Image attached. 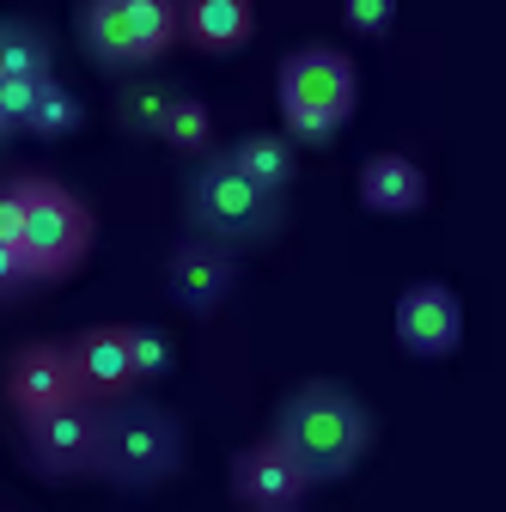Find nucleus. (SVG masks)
<instances>
[{
  "label": "nucleus",
  "instance_id": "f257e3e1",
  "mask_svg": "<svg viewBox=\"0 0 506 512\" xmlns=\"http://www.w3.org/2000/svg\"><path fill=\"white\" fill-rule=\"evenodd\" d=\"M269 433L305 464V476L324 488V482H342L366 464L372 439H378V415L342 378H299L275 403Z\"/></svg>",
  "mask_w": 506,
  "mask_h": 512
},
{
  "label": "nucleus",
  "instance_id": "f03ea898",
  "mask_svg": "<svg viewBox=\"0 0 506 512\" xmlns=\"http://www.w3.org/2000/svg\"><path fill=\"white\" fill-rule=\"evenodd\" d=\"M183 458H189V433H183V415L147 391H129L104 403V421H98V476L104 488L116 494H153L165 482L183 476Z\"/></svg>",
  "mask_w": 506,
  "mask_h": 512
},
{
  "label": "nucleus",
  "instance_id": "7ed1b4c3",
  "mask_svg": "<svg viewBox=\"0 0 506 512\" xmlns=\"http://www.w3.org/2000/svg\"><path fill=\"white\" fill-rule=\"evenodd\" d=\"M183 220L189 232H202L226 250H263L281 238L287 226V196H269V189L250 183L220 147L202 153V159H189L183 171Z\"/></svg>",
  "mask_w": 506,
  "mask_h": 512
},
{
  "label": "nucleus",
  "instance_id": "20e7f679",
  "mask_svg": "<svg viewBox=\"0 0 506 512\" xmlns=\"http://www.w3.org/2000/svg\"><path fill=\"white\" fill-rule=\"evenodd\" d=\"M275 104H281V135L305 147H330L360 110V68L336 43H299L275 68Z\"/></svg>",
  "mask_w": 506,
  "mask_h": 512
},
{
  "label": "nucleus",
  "instance_id": "39448f33",
  "mask_svg": "<svg viewBox=\"0 0 506 512\" xmlns=\"http://www.w3.org/2000/svg\"><path fill=\"white\" fill-rule=\"evenodd\" d=\"M92 244H98V214L74 183L49 171H19V256L37 275V287L80 275Z\"/></svg>",
  "mask_w": 506,
  "mask_h": 512
},
{
  "label": "nucleus",
  "instance_id": "423d86ee",
  "mask_svg": "<svg viewBox=\"0 0 506 512\" xmlns=\"http://www.w3.org/2000/svg\"><path fill=\"white\" fill-rule=\"evenodd\" d=\"M74 37L92 68L104 74H147L183 43L177 0H80Z\"/></svg>",
  "mask_w": 506,
  "mask_h": 512
},
{
  "label": "nucleus",
  "instance_id": "0eeeda50",
  "mask_svg": "<svg viewBox=\"0 0 506 512\" xmlns=\"http://www.w3.org/2000/svg\"><path fill=\"white\" fill-rule=\"evenodd\" d=\"M98 421H104V403H92V397L55 403V409H43L31 421H13L19 464L49 488L92 482L98 476Z\"/></svg>",
  "mask_w": 506,
  "mask_h": 512
},
{
  "label": "nucleus",
  "instance_id": "6e6552de",
  "mask_svg": "<svg viewBox=\"0 0 506 512\" xmlns=\"http://www.w3.org/2000/svg\"><path fill=\"white\" fill-rule=\"evenodd\" d=\"M74 397H86V391L74 378V360L61 348V336H25L0 354V409H7V421H31Z\"/></svg>",
  "mask_w": 506,
  "mask_h": 512
},
{
  "label": "nucleus",
  "instance_id": "1a4fd4ad",
  "mask_svg": "<svg viewBox=\"0 0 506 512\" xmlns=\"http://www.w3.org/2000/svg\"><path fill=\"white\" fill-rule=\"evenodd\" d=\"M311 488H318V482L305 476V464L287 452L275 433L238 445L232 464H226V494H232L238 512H305Z\"/></svg>",
  "mask_w": 506,
  "mask_h": 512
},
{
  "label": "nucleus",
  "instance_id": "9d476101",
  "mask_svg": "<svg viewBox=\"0 0 506 512\" xmlns=\"http://www.w3.org/2000/svg\"><path fill=\"white\" fill-rule=\"evenodd\" d=\"M165 299L189 317H214L232 293H238V250L202 238V232H183L165 250Z\"/></svg>",
  "mask_w": 506,
  "mask_h": 512
},
{
  "label": "nucleus",
  "instance_id": "9b49d317",
  "mask_svg": "<svg viewBox=\"0 0 506 512\" xmlns=\"http://www.w3.org/2000/svg\"><path fill=\"white\" fill-rule=\"evenodd\" d=\"M391 330H397V348L403 354H415V360H446L464 342V299L446 281H409L397 293Z\"/></svg>",
  "mask_w": 506,
  "mask_h": 512
},
{
  "label": "nucleus",
  "instance_id": "f8f14e48",
  "mask_svg": "<svg viewBox=\"0 0 506 512\" xmlns=\"http://www.w3.org/2000/svg\"><path fill=\"white\" fill-rule=\"evenodd\" d=\"M61 348H68L74 378H80V391L92 403H116V397L141 391L135 360H129V324H86L74 336H61Z\"/></svg>",
  "mask_w": 506,
  "mask_h": 512
},
{
  "label": "nucleus",
  "instance_id": "ddd939ff",
  "mask_svg": "<svg viewBox=\"0 0 506 512\" xmlns=\"http://www.w3.org/2000/svg\"><path fill=\"white\" fill-rule=\"evenodd\" d=\"M354 196H360V208H372V214H421L427 196H433V183H427V171H421L409 153L385 147V153H366V159H360Z\"/></svg>",
  "mask_w": 506,
  "mask_h": 512
},
{
  "label": "nucleus",
  "instance_id": "4468645a",
  "mask_svg": "<svg viewBox=\"0 0 506 512\" xmlns=\"http://www.w3.org/2000/svg\"><path fill=\"white\" fill-rule=\"evenodd\" d=\"M177 37L202 55H238L257 37V0H177Z\"/></svg>",
  "mask_w": 506,
  "mask_h": 512
},
{
  "label": "nucleus",
  "instance_id": "2eb2a0df",
  "mask_svg": "<svg viewBox=\"0 0 506 512\" xmlns=\"http://www.w3.org/2000/svg\"><path fill=\"white\" fill-rule=\"evenodd\" d=\"M257 189H269V196H287L293 177H299V141H287L281 128H244L238 141L220 147Z\"/></svg>",
  "mask_w": 506,
  "mask_h": 512
},
{
  "label": "nucleus",
  "instance_id": "dca6fc26",
  "mask_svg": "<svg viewBox=\"0 0 506 512\" xmlns=\"http://www.w3.org/2000/svg\"><path fill=\"white\" fill-rule=\"evenodd\" d=\"M171 98H177V86H171V80L129 74V80L116 86V98H110V116H116V128H122L129 141H159V122H165Z\"/></svg>",
  "mask_w": 506,
  "mask_h": 512
},
{
  "label": "nucleus",
  "instance_id": "f3484780",
  "mask_svg": "<svg viewBox=\"0 0 506 512\" xmlns=\"http://www.w3.org/2000/svg\"><path fill=\"white\" fill-rule=\"evenodd\" d=\"M0 74L49 80V74H55V37H49V25L19 19V13L0 19Z\"/></svg>",
  "mask_w": 506,
  "mask_h": 512
},
{
  "label": "nucleus",
  "instance_id": "a211bd4d",
  "mask_svg": "<svg viewBox=\"0 0 506 512\" xmlns=\"http://www.w3.org/2000/svg\"><path fill=\"white\" fill-rule=\"evenodd\" d=\"M159 141H165L171 153H183V159L214 153L220 141H214V110H208V98H196V92L177 86V98H171V110H165V122H159Z\"/></svg>",
  "mask_w": 506,
  "mask_h": 512
},
{
  "label": "nucleus",
  "instance_id": "6ab92c4d",
  "mask_svg": "<svg viewBox=\"0 0 506 512\" xmlns=\"http://www.w3.org/2000/svg\"><path fill=\"white\" fill-rule=\"evenodd\" d=\"M80 122H86V104H80V92H74V86H61V80L49 74V80L37 86V98H31L25 135H37V141H68Z\"/></svg>",
  "mask_w": 506,
  "mask_h": 512
},
{
  "label": "nucleus",
  "instance_id": "aec40b11",
  "mask_svg": "<svg viewBox=\"0 0 506 512\" xmlns=\"http://www.w3.org/2000/svg\"><path fill=\"white\" fill-rule=\"evenodd\" d=\"M129 360H135V384H159L171 366H177V348L165 330L153 324H129Z\"/></svg>",
  "mask_w": 506,
  "mask_h": 512
},
{
  "label": "nucleus",
  "instance_id": "412c9836",
  "mask_svg": "<svg viewBox=\"0 0 506 512\" xmlns=\"http://www.w3.org/2000/svg\"><path fill=\"white\" fill-rule=\"evenodd\" d=\"M342 25L354 37H385L397 25V0H342Z\"/></svg>",
  "mask_w": 506,
  "mask_h": 512
},
{
  "label": "nucleus",
  "instance_id": "4be33fe9",
  "mask_svg": "<svg viewBox=\"0 0 506 512\" xmlns=\"http://www.w3.org/2000/svg\"><path fill=\"white\" fill-rule=\"evenodd\" d=\"M43 80H19V74H0V135H19L25 116H31V98H37Z\"/></svg>",
  "mask_w": 506,
  "mask_h": 512
},
{
  "label": "nucleus",
  "instance_id": "5701e85b",
  "mask_svg": "<svg viewBox=\"0 0 506 512\" xmlns=\"http://www.w3.org/2000/svg\"><path fill=\"white\" fill-rule=\"evenodd\" d=\"M31 293H37V275L25 269V256L13 244H0V305H19Z\"/></svg>",
  "mask_w": 506,
  "mask_h": 512
},
{
  "label": "nucleus",
  "instance_id": "b1692460",
  "mask_svg": "<svg viewBox=\"0 0 506 512\" xmlns=\"http://www.w3.org/2000/svg\"><path fill=\"white\" fill-rule=\"evenodd\" d=\"M0 141H7V135H0Z\"/></svg>",
  "mask_w": 506,
  "mask_h": 512
}]
</instances>
